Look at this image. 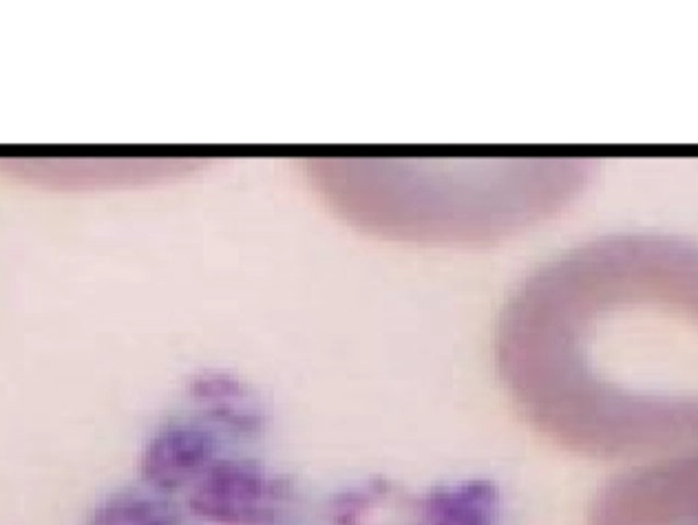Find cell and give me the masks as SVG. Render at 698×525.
<instances>
[{
  "label": "cell",
  "instance_id": "6da1fadb",
  "mask_svg": "<svg viewBox=\"0 0 698 525\" xmlns=\"http://www.w3.org/2000/svg\"><path fill=\"white\" fill-rule=\"evenodd\" d=\"M497 369L528 424L575 453L698 448V249L626 236L548 265L506 311Z\"/></svg>",
  "mask_w": 698,
  "mask_h": 525
},
{
  "label": "cell",
  "instance_id": "7a4b0ae2",
  "mask_svg": "<svg viewBox=\"0 0 698 525\" xmlns=\"http://www.w3.org/2000/svg\"><path fill=\"white\" fill-rule=\"evenodd\" d=\"M586 525H698V448L639 461L610 479Z\"/></svg>",
  "mask_w": 698,
  "mask_h": 525
}]
</instances>
